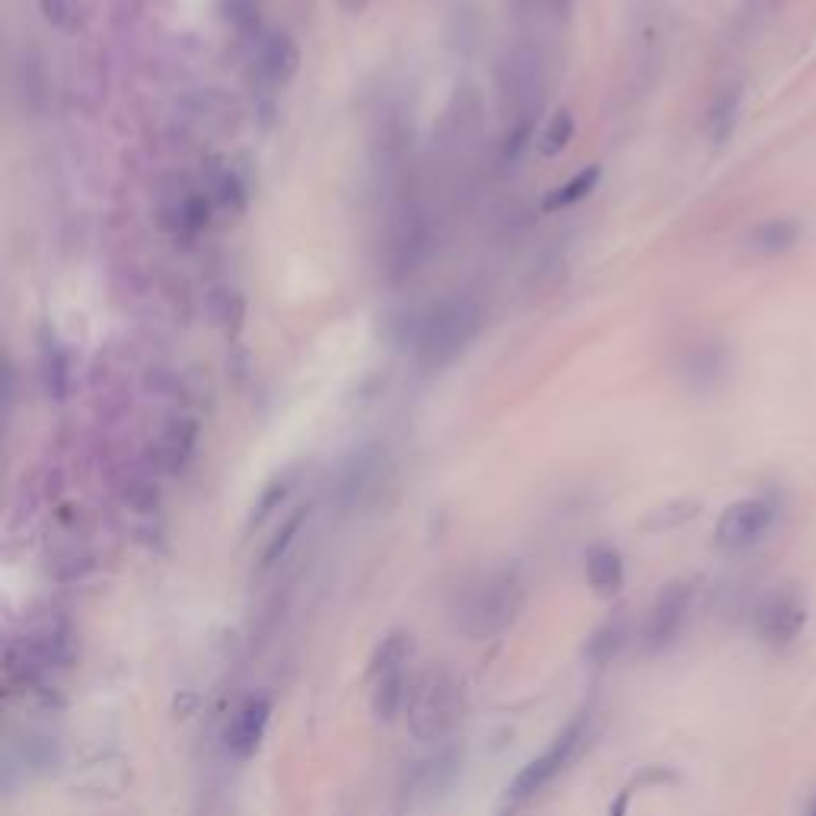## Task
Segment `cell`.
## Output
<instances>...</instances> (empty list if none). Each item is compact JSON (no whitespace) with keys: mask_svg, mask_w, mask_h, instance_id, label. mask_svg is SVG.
<instances>
[{"mask_svg":"<svg viewBox=\"0 0 816 816\" xmlns=\"http://www.w3.org/2000/svg\"><path fill=\"white\" fill-rule=\"evenodd\" d=\"M408 657H411V635L389 631L370 657V708L380 720H392L408 705Z\"/></svg>","mask_w":816,"mask_h":816,"instance_id":"277c9868","label":"cell"},{"mask_svg":"<svg viewBox=\"0 0 816 816\" xmlns=\"http://www.w3.org/2000/svg\"><path fill=\"white\" fill-rule=\"evenodd\" d=\"M807 623H810V606H807V597L794 584L775 587L772 594L763 597V603L753 613L756 638L766 648L775 650L792 648L794 641L800 638V631L807 628Z\"/></svg>","mask_w":816,"mask_h":816,"instance_id":"5b68a950","label":"cell"},{"mask_svg":"<svg viewBox=\"0 0 816 816\" xmlns=\"http://www.w3.org/2000/svg\"><path fill=\"white\" fill-rule=\"evenodd\" d=\"M215 198L223 205V208H230V211H242V205H246V189H242L240 176H237L233 169L217 172Z\"/></svg>","mask_w":816,"mask_h":816,"instance_id":"ffe728a7","label":"cell"},{"mask_svg":"<svg viewBox=\"0 0 816 816\" xmlns=\"http://www.w3.org/2000/svg\"><path fill=\"white\" fill-rule=\"evenodd\" d=\"M775 520H778V501L768 495H749L724 507L715 527V543L724 553H746L766 539Z\"/></svg>","mask_w":816,"mask_h":816,"instance_id":"52a82bcc","label":"cell"},{"mask_svg":"<svg viewBox=\"0 0 816 816\" xmlns=\"http://www.w3.org/2000/svg\"><path fill=\"white\" fill-rule=\"evenodd\" d=\"M297 64H300V51L290 42V36L275 32L265 39L262 51H259V71L268 83H288L297 73Z\"/></svg>","mask_w":816,"mask_h":816,"instance_id":"4fadbf2b","label":"cell"},{"mask_svg":"<svg viewBox=\"0 0 816 816\" xmlns=\"http://www.w3.org/2000/svg\"><path fill=\"white\" fill-rule=\"evenodd\" d=\"M42 384H46V392L51 399H64L68 396V358H64V348L61 341L46 332L42 338Z\"/></svg>","mask_w":816,"mask_h":816,"instance_id":"9a60e30c","label":"cell"},{"mask_svg":"<svg viewBox=\"0 0 816 816\" xmlns=\"http://www.w3.org/2000/svg\"><path fill=\"white\" fill-rule=\"evenodd\" d=\"M520 603H524V587L514 571L481 575L459 600L457 625L469 638H491L514 623Z\"/></svg>","mask_w":816,"mask_h":816,"instance_id":"7a4b0ae2","label":"cell"},{"mask_svg":"<svg viewBox=\"0 0 816 816\" xmlns=\"http://www.w3.org/2000/svg\"><path fill=\"white\" fill-rule=\"evenodd\" d=\"M693 600H696V587L689 580H673L657 594V600L650 603L648 619H645V631H641V645L648 654L667 650L683 635L689 613H693Z\"/></svg>","mask_w":816,"mask_h":816,"instance_id":"ba28073f","label":"cell"},{"mask_svg":"<svg viewBox=\"0 0 816 816\" xmlns=\"http://www.w3.org/2000/svg\"><path fill=\"white\" fill-rule=\"evenodd\" d=\"M628 797H631V792H619V797H616L613 807H609V816H625V810H628Z\"/></svg>","mask_w":816,"mask_h":816,"instance_id":"603a6c76","label":"cell"},{"mask_svg":"<svg viewBox=\"0 0 816 816\" xmlns=\"http://www.w3.org/2000/svg\"><path fill=\"white\" fill-rule=\"evenodd\" d=\"M195 440H198V425H195L192 418H172L163 437H160V447H157L160 469L169 472V476L182 472L195 454Z\"/></svg>","mask_w":816,"mask_h":816,"instance_id":"8fae6325","label":"cell"},{"mask_svg":"<svg viewBox=\"0 0 816 816\" xmlns=\"http://www.w3.org/2000/svg\"><path fill=\"white\" fill-rule=\"evenodd\" d=\"M587 737V715H577L553 744L546 746L536 759H529L527 766L520 768V775L510 782V800H527L533 794H539L546 785H553L555 778L568 768V763L575 759V753Z\"/></svg>","mask_w":816,"mask_h":816,"instance_id":"8992f818","label":"cell"},{"mask_svg":"<svg viewBox=\"0 0 816 816\" xmlns=\"http://www.w3.org/2000/svg\"><path fill=\"white\" fill-rule=\"evenodd\" d=\"M288 481H271L268 488H265V495H262V501H259V507L252 510V524H262L265 517L275 510V507L281 505L285 501V495H288Z\"/></svg>","mask_w":816,"mask_h":816,"instance_id":"44dd1931","label":"cell"},{"mask_svg":"<svg viewBox=\"0 0 816 816\" xmlns=\"http://www.w3.org/2000/svg\"><path fill=\"white\" fill-rule=\"evenodd\" d=\"M804 237V227L800 220L794 217H768L763 223H756L749 233H746V249L753 256H763V259H775V256H785L792 252L794 246Z\"/></svg>","mask_w":816,"mask_h":816,"instance_id":"30bf717a","label":"cell"},{"mask_svg":"<svg viewBox=\"0 0 816 816\" xmlns=\"http://www.w3.org/2000/svg\"><path fill=\"white\" fill-rule=\"evenodd\" d=\"M303 520H307V507H300V510H293V514H290L288 520H285V527L278 529V536L268 543V549H265V555H262V568L278 565V561L288 555V549L293 546V539H297V533H300V527H303Z\"/></svg>","mask_w":816,"mask_h":816,"instance_id":"d6986e66","label":"cell"},{"mask_svg":"<svg viewBox=\"0 0 816 816\" xmlns=\"http://www.w3.org/2000/svg\"><path fill=\"white\" fill-rule=\"evenodd\" d=\"M338 3H341V7H345L348 13H364L370 0H338Z\"/></svg>","mask_w":816,"mask_h":816,"instance_id":"cb8c5ba5","label":"cell"},{"mask_svg":"<svg viewBox=\"0 0 816 816\" xmlns=\"http://www.w3.org/2000/svg\"><path fill=\"white\" fill-rule=\"evenodd\" d=\"M479 326V303L469 300V297H447V300L434 303L431 310L421 316L418 332H415L418 358L431 370L450 364L476 338Z\"/></svg>","mask_w":816,"mask_h":816,"instance_id":"6da1fadb","label":"cell"},{"mask_svg":"<svg viewBox=\"0 0 816 816\" xmlns=\"http://www.w3.org/2000/svg\"><path fill=\"white\" fill-rule=\"evenodd\" d=\"M408 730L421 744L444 740L462 718V693L447 670H428L408 696Z\"/></svg>","mask_w":816,"mask_h":816,"instance_id":"3957f363","label":"cell"},{"mask_svg":"<svg viewBox=\"0 0 816 816\" xmlns=\"http://www.w3.org/2000/svg\"><path fill=\"white\" fill-rule=\"evenodd\" d=\"M587 584L597 597H616L625 584V561L613 546H594L587 553Z\"/></svg>","mask_w":816,"mask_h":816,"instance_id":"7c38bea8","label":"cell"},{"mask_svg":"<svg viewBox=\"0 0 816 816\" xmlns=\"http://www.w3.org/2000/svg\"><path fill=\"white\" fill-rule=\"evenodd\" d=\"M740 109H744V90L740 83H730L724 87L711 109H708V138L711 145H727L737 131V121H740Z\"/></svg>","mask_w":816,"mask_h":816,"instance_id":"5bb4252c","label":"cell"},{"mask_svg":"<svg viewBox=\"0 0 816 816\" xmlns=\"http://www.w3.org/2000/svg\"><path fill=\"white\" fill-rule=\"evenodd\" d=\"M597 182H600V167H587L575 172L565 186H558L553 192L546 195V201H543V211H565V208H571L577 201H584L587 195L597 189Z\"/></svg>","mask_w":816,"mask_h":816,"instance_id":"2e32d148","label":"cell"},{"mask_svg":"<svg viewBox=\"0 0 816 816\" xmlns=\"http://www.w3.org/2000/svg\"><path fill=\"white\" fill-rule=\"evenodd\" d=\"M268 720H271V701L265 696L246 698L227 724V749L237 759H249L262 746Z\"/></svg>","mask_w":816,"mask_h":816,"instance_id":"9c48e42d","label":"cell"},{"mask_svg":"<svg viewBox=\"0 0 816 816\" xmlns=\"http://www.w3.org/2000/svg\"><path fill=\"white\" fill-rule=\"evenodd\" d=\"M804 816H816V794L807 800V807H804Z\"/></svg>","mask_w":816,"mask_h":816,"instance_id":"d4e9b609","label":"cell"},{"mask_svg":"<svg viewBox=\"0 0 816 816\" xmlns=\"http://www.w3.org/2000/svg\"><path fill=\"white\" fill-rule=\"evenodd\" d=\"M39 10L42 17L54 26L68 23V0H39Z\"/></svg>","mask_w":816,"mask_h":816,"instance_id":"7402d4cb","label":"cell"},{"mask_svg":"<svg viewBox=\"0 0 816 816\" xmlns=\"http://www.w3.org/2000/svg\"><path fill=\"white\" fill-rule=\"evenodd\" d=\"M571 141H575V116L568 109H561L543 128V135H539V153L543 157H558Z\"/></svg>","mask_w":816,"mask_h":816,"instance_id":"ac0fdd59","label":"cell"},{"mask_svg":"<svg viewBox=\"0 0 816 816\" xmlns=\"http://www.w3.org/2000/svg\"><path fill=\"white\" fill-rule=\"evenodd\" d=\"M625 641H628V625H625V619H609V623L600 625L590 635V641H587L584 650H587V657L594 664H609L625 648Z\"/></svg>","mask_w":816,"mask_h":816,"instance_id":"e0dca14e","label":"cell"}]
</instances>
